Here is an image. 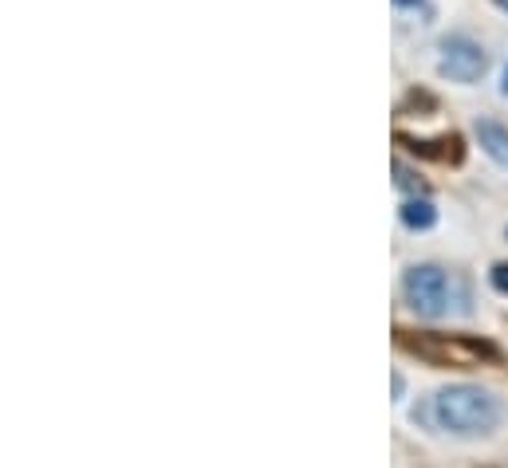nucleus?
<instances>
[{"label":"nucleus","mask_w":508,"mask_h":468,"mask_svg":"<svg viewBox=\"0 0 508 468\" xmlns=\"http://www.w3.org/2000/svg\"><path fill=\"white\" fill-rule=\"evenodd\" d=\"M501 417V405L489 390L481 386H445L433 393V422L445 429V433H457V437H481L489 433Z\"/></svg>","instance_id":"f257e3e1"},{"label":"nucleus","mask_w":508,"mask_h":468,"mask_svg":"<svg viewBox=\"0 0 508 468\" xmlns=\"http://www.w3.org/2000/svg\"><path fill=\"white\" fill-rule=\"evenodd\" d=\"M406 346L433 366H481L496 358V346L473 334H418V339H406Z\"/></svg>","instance_id":"f03ea898"},{"label":"nucleus","mask_w":508,"mask_h":468,"mask_svg":"<svg viewBox=\"0 0 508 468\" xmlns=\"http://www.w3.org/2000/svg\"><path fill=\"white\" fill-rule=\"evenodd\" d=\"M402 292H406V304L425 319H437L449 311V275L437 264H413L402 280Z\"/></svg>","instance_id":"7ed1b4c3"},{"label":"nucleus","mask_w":508,"mask_h":468,"mask_svg":"<svg viewBox=\"0 0 508 468\" xmlns=\"http://www.w3.org/2000/svg\"><path fill=\"white\" fill-rule=\"evenodd\" d=\"M484 52H481V44H473L465 40V35H449V40L442 44V75L445 79H453V83H473V79H481V71H484Z\"/></svg>","instance_id":"20e7f679"},{"label":"nucleus","mask_w":508,"mask_h":468,"mask_svg":"<svg viewBox=\"0 0 508 468\" xmlns=\"http://www.w3.org/2000/svg\"><path fill=\"white\" fill-rule=\"evenodd\" d=\"M477 142H481V150L489 154L493 162L508 165V130L501 123H493V118H481V123H477Z\"/></svg>","instance_id":"39448f33"},{"label":"nucleus","mask_w":508,"mask_h":468,"mask_svg":"<svg viewBox=\"0 0 508 468\" xmlns=\"http://www.w3.org/2000/svg\"><path fill=\"white\" fill-rule=\"evenodd\" d=\"M402 224H406L410 233H425L437 224V209L425 197H410L406 205H402Z\"/></svg>","instance_id":"423d86ee"},{"label":"nucleus","mask_w":508,"mask_h":468,"mask_svg":"<svg viewBox=\"0 0 508 468\" xmlns=\"http://www.w3.org/2000/svg\"><path fill=\"white\" fill-rule=\"evenodd\" d=\"M394 182H398V189H410V194H418V189H422V182L406 170V165H394Z\"/></svg>","instance_id":"0eeeda50"},{"label":"nucleus","mask_w":508,"mask_h":468,"mask_svg":"<svg viewBox=\"0 0 508 468\" xmlns=\"http://www.w3.org/2000/svg\"><path fill=\"white\" fill-rule=\"evenodd\" d=\"M489 284H493L501 295H508V264H493V272H489Z\"/></svg>","instance_id":"6e6552de"},{"label":"nucleus","mask_w":508,"mask_h":468,"mask_svg":"<svg viewBox=\"0 0 508 468\" xmlns=\"http://www.w3.org/2000/svg\"><path fill=\"white\" fill-rule=\"evenodd\" d=\"M390 382H394V398H402V390H406V382H402V374H394Z\"/></svg>","instance_id":"1a4fd4ad"},{"label":"nucleus","mask_w":508,"mask_h":468,"mask_svg":"<svg viewBox=\"0 0 508 468\" xmlns=\"http://www.w3.org/2000/svg\"><path fill=\"white\" fill-rule=\"evenodd\" d=\"M394 5H406V8H422V0H394Z\"/></svg>","instance_id":"9d476101"},{"label":"nucleus","mask_w":508,"mask_h":468,"mask_svg":"<svg viewBox=\"0 0 508 468\" xmlns=\"http://www.w3.org/2000/svg\"><path fill=\"white\" fill-rule=\"evenodd\" d=\"M501 91L508 95V67H504V83H501Z\"/></svg>","instance_id":"9b49d317"},{"label":"nucleus","mask_w":508,"mask_h":468,"mask_svg":"<svg viewBox=\"0 0 508 468\" xmlns=\"http://www.w3.org/2000/svg\"><path fill=\"white\" fill-rule=\"evenodd\" d=\"M496 5H501V8H504V12H508V0H496Z\"/></svg>","instance_id":"f8f14e48"}]
</instances>
